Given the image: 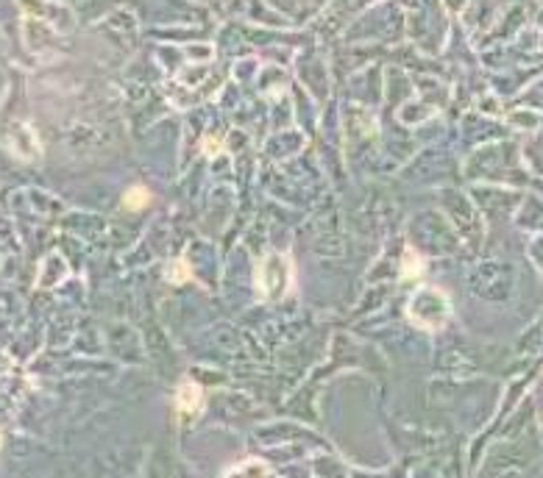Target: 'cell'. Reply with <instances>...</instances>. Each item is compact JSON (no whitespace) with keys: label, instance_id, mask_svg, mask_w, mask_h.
I'll list each match as a JSON object with an SVG mask.
<instances>
[{"label":"cell","instance_id":"1","mask_svg":"<svg viewBox=\"0 0 543 478\" xmlns=\"http://www.w3.org/2000/svg\"><path fill=\"white\" fill-rule=\"evenodd\" d=\"M407 314H410V320H412L415 326H421V328H427V331H437V328H443V326L449 323V317H452V301H449L446 292L437 289V286H421V289L412 295V301H410V306H407Z\"/></svg>","mask_w":543,"mask_h":478},{"label":"cell","instance_id":"2","mask_svg":"<svg viewBox=\"0 0 543 478\" xmlns=\"http://www.w3.org/2000/svg\"><path fill=\"white\" fill-rule=\"evenodd\" d=\"M293 261L282 254H270L262 264H259V289L265 298L279 301L293 292Z\"/></svg>","mask_w":543,"mask_h":478},{"label":"cell","instance_id":"3","mask_svg":"<svg viewBox=\"0 0 543 478\" xmlns=\"http://www.w3.org/2000/svg\"><path fill=\"white\" fill-rule=\"evenodd\" d=\"M203 403V390H201L196 381H181L178 384V393H176V406L184 412V415H196Z\"/></svg>","mask_w":543,"mask_h":478},{"label":"cell","instance_id":"4","mask_svg":"<svg viewBox=\"0 0 543 478\" xmlns=\"http://www.w3.org/2000/svg\"><path fill=\"white\" fill-rule=\"evenodd\" d=\"M270 476V464L265 459H245L229 467L223 478H268Z\"/></svg>","mask_w":543,"mask_h":478},{"label":"cell","instance_id":"5","mask_svg":"<svg viewBox=\"0 0 543 478\" xmlns=\"http://www.w3.org/2000/svg\"><path fill=\"white\" fill-rule=\"evenodd\" d=\"M123 203H126V209H143L151 203V192L145 187H131L123 197Z\"/></svg>","mask_w":543,"mask_h":478},{"label":"cell","instance_id":"6","mask_svg":"<svg viewBox=\"0 0 543 478\" xmlns=\"http://www.w3.org/2000/svg\"><path fill=\"white\" fill-rule=\"evenodd\" d=\"M168 279H171L173 284H184L193 279V270H190V264H187L184 259H176L171 267V273H168Z\"/></svg>","mask_w":543,"mask_h":478},{"label":"cell","instance_id":"7","mask_svg":"<svg viewBox=\"0 0 543 478\" xmlns=\"http://www.w3.org/2000/svg\"><path fill=\"white\" fill-rule=\"evenodd\" d=\"M404 259H410V264L404 261V276H418V273H421V261H418L415 251H407V256H404Z\"/></svg>","mask_w":543,"mask_h":478},{"label":"cell","instance_id":"8","mask_svg":"<svg viewBox=\"0 0 543 478\" xmlns=\"http://www.w3.org/2000/svg\"><path fill=\"white\" fill-rule=\"evenodd\" d=\"M209 145V156H218L220 153V142L218 140H203V147Z\"/></svg>","mask_w":543,"mask_h":478},{"label":"cell","instance_id":"9","mask_svg":"<svg viewBox=\"0 0 543 478\" xmlns=\"http://www.w3.org/2000/svg\"><path fill=\"white\" fill-rule=\"evenodd\" d=\"M0 445H3V440H0Z\"/></svg>","mask_w":543,"mask_h":478}]
</instances>
